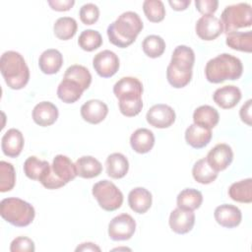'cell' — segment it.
Listing matches in <instances>:
<instances>
[{"mask_svg": "<svg viewBox=\"0 0 252 252\" xmlns=\"http://www.w3.org/2000/svg\"><path fill=\"white\" fill-rule=\"evenodd\" d=\"M144 28L140 16L132 11L122 13L116 21L107 27L109 41L120 48H126L137 38Z\"/></svg>", "mask_w": 252, "mask_h": 252, "instance_id": "6da1fadb", "label": "cell"}, {"mask_svg": "<svg viewBox=\"0 0 252 252\" xmlns=\"http://www.w3.org/2000/svg\"><path fill=\"white\" fill-rule=\"evenodd\" d=\"M195 53L187 45H178L172 52L171 60L166 68V79L175 89L186 87L192 79V68Z\"/></svg>", "mask_w": 252, "mask_h": 252, "instance_id": "7a4b0ae2", "label": "cell"}, {"mask_svg": "<svg viewBox=\"0 0 252 252\" xmlns=\"http://www.w3.org/2000/svg\"><path fill=\"white\" fill-rule=\"evenodd\" d=\"M0 71L5 83L12 90H21L29 83V67L24 57L17 51L9 50L1 55Z\"/></svg>", "mask_w": 252, "mask_h": 252, "instance_id": "3957f363", "label": "cell"}, {"mask_svg": "<svg viewBox=\"0 0 252 252\" xmlns=\"http://www.w3.org/2000/svg\"><path fill=\"white\" fill-rule=\"evenodd\" d=\"M242 72L243 66L240 59L228 53H221L210 59L205 67L206 79L214 84H220L226 80H237L241 77Z\"/></svg>", "mask_w": 252, "mask_h": 252, "instance_id": "277c9868", "label": "cell"}, {"mask_svg": "<svg viewBox=\"0 0 252 252\" xmlns=\"http://www.w3.org/2000/svg\"><path fill=\"white\" fill-rule=\"evenodd\" d=\"M0 215L14 226L24 227L31 224L34 219V208L28 202L16 198H5L0 203Z\"/></svg>", "mask_w": 252, "mask_h": 252, "instance_id": "5b68a950", "label": "cell"}, {"mask_svg": "<svg viewBox=\"0 0 252 252\" xmlns=\"http://www.w3.org/2000/svg\"><path fill=\"white\" fill-rule=\"evenodd\" d=\"M220 22L225 34L239 32L240 29L249 28L252 25V8L248 3H238L224 8L220 16Z\"/></svg>", "mask_w": 252, "mask_h": 252, "instance_id": "8992f818", "label": "cell"}, {"mask_svg": "<svg viewBox=\"0 0 252 252\" xmlns=\"http://www.w3.org/2000/svg\"><path fill=\"white\" fill-rule=\"evenodd\" d=\"M92 193L99 207L107 212H113L119 209L123 203L122 192L113 182L105 179L94 183Z\"/></svg>", "mask_w": 252, "mask_h": 252, "instance_id": "52a82bcc", "label": "cell"}, {"mask_svg": "<svg viewBox=\"0 0 252 252\" xmlns=\"http://www.w3.org/2000/svg\"><path fill=\"white\" fill-rule=\"evenodd\" d=\"M113 94L119 102L142 99L143 85L135 77H123L113 86Z\"/></svg>", "mask_w": 252, "mask_h": 252, "instance_id": "ba28073f", "label": "cell"}, {"mask_svg": "<svg viewBox=\"0 0 252 252\" xmlns=\"http://www.w3.org/2000/svg\"><path fill=\"white\" fill-rule=\"evenodd\" d=\"M136 230V221L128 214L113 218L108 223V236L114 241L130 239Z\"/></svg>", "mask_w": 252, "mask_h": 252, "instance_id": "9c48e42d", "label": "cell"}, {"mask_svg": "<svg viewBox=\"0 0 252 252\" xmlns=\"http://www.w3.org/2000/svg\"><path fill=\"white\" fill-rule=\"evenodd\" d=\"M93 66L98 76L110 78L115 75L119 69V58L111 50H102L94 55Z\"/></svg>", "mask_w": 252, "mask_h": 252, "instance_id": "30bf717a", "label": "cell"}, {"mask_svg": "<svg viewBox=\"0 0 252 252\" xmlns=\"http://www.w3.org/2000/svg\"><path fill=\"white\" fill-rule=\"evenodd\" d=\"M175 111L167 104L158 103L153 105L146 114L148 123L156 128L163 129L171 126L175 121Z\"/></svg>", "mask_w": 252, "mask_h": 252, "instance_id": "8fae6325", "label": "cell"}, {"mask_svg": "<svg viewBox=\"0 0 252 252\" xmlns=\"http://www.w3.org/2000/svg\"><path fill=\"white\" fill-rule=\"evenodd\" d=\"M195 31L201 39L210 41L223 32V27L220 20L214 15L202 16L196 23Z\"/></svg>", "mask_w": 252, "mask_h": 252, "instance_id": "7c38bea8", "label": "cell"}, {"mask_svg": "<svg viewBox=\"0 0 252 252\" xmlns=\"http://www.w3.org/2000/svg\"><path fill=\"white\" fill-rule=\"evenodd\" d=\"M207 161L216 171H221L230 165L233 159V152L227 144L216 145L207 155Z\"/></svg>", "mask_w": 252, "mask_h": 252, "instance_id": "4fadbf2b", "label": "cell"}, {"mask_svg": "<svg viewBox=\"0 0 252 252\" xmlns=\"http://www.w3.org/2000/svg\"><path fill=\"white\" fill-rule=\"evenodd\" d=\"M168 223L173 232L177 234L188 233L194 226L195 214L193 211H187L177 207L170 213Z\"/></svg>", "mask_w": 252, "mask_h": 252, "instance_id": "5bb4252c", "label": "cell"}, {"mask_svg": "<svg viewBox=\"0 0 252 252\" xmlns=\"http://www.w3.org/2000/svg\"><path fill=\"white\" fill-rule=\"evenodd\" d=\"M214 217L220 225L227 228L238 226L242 220V214L239 208L229 204L218 206L215 210Z\"/></svg>", "mask_w": 252, "mask_h": 252, "instance_id": "9a60e30c", "label": "cell"}, {"mask_svg": "<svg viewBox=\"0 0 252 252\" xmlns=\"http://www.w3.org/2000/svg\"><path fill=\"white\" fill-rule=\"evenodd\" d=\"M108 113L106 103L99 99H90L81 106L82 118L91 124H98L103 121Z\"/></svg>", "mask_w": 252, "mask_h": 252, "instance_id": "2e32d148", "label": "cell"}, {"mask_svg": "<svg viewBox=\"0 0 252 252\" xmlns=\"http://www.w3.org/2000/svg\"><path fill=\"white\" fill-rule=\"evenodd\" d=\"M213 99L217 105L223 109H230L237 105L241 99V92L236 86L228 85L219 88L213 94Z\"/></svg>", "mask_w": 252, "mask_h": 252, "instance_id": "e0dca14e", "label": "cell"}, {"mask_svg": "<svg viewBox=\"0 0 252 252\" xmlns=\"http://www.w3.org/2000/svg\"><path fill=\"white\" fill-rule=\"evenodd\" d=\"M24 136L18 129H9L2 137L1 148L3 154L9 158H17L24 148Z\"/></svg>", "mask_w": 252, "mask_h": 252, "instance_id": "ac0fdd59", "label": "cell"}, {"mask_svg": "<svg viewBox=\"0 0 252 252\" xmlns=\"http://www.w3.org/2000/svg\"><path fill=\"white\" fill-rule=\"evenodd\" d=\"M58 108L50 101H41L37 103L32 110L33 121L42 127L50 126L58 118Z\"/></svg>", "mask_w": 252, "mask_h": 252, "instance_id": "d6986e66", "label": "cell"}, {"mask_svg": "<svg viewBox=\"0 0 252 252\" xmlns=\"http://www.w3.org/2000/svg\"><path fill=\"white\" fill-rule=\"evenodd\" d=\"M51 169L54 175L65 182L66 184L77 176V169L75 163L64 155H57L53 158Z\"/></svg>", "mask_w": 252, "mask_h": 252, "instance_id": "ffe728a7", "label": "cell"}, {"mask_svg": "<svg viewBox=\"0 0 252 252\" xmlns=\"http://www.w3.org/2000/svg\"><path fill=\"white\" fill-rule=\"evenodd\" d=\"M152 202L153 197L151 192L144 187H136L129 192V207L137 214H145L151 208Z\"/></svg>", "mask_w": 252, "mask_h": 252, "instance_id": "44dd1931", "label": "cell"}, {"mask_svg": "<svg viewBox=\"0 0 252 252\" xmlns=\"http://www.w3.org/2000/svg\"><path fill=\"white\" fill-rule=\"evenodd\" d=\"M211 129L202 127L197 124H191L185 131L186 143L194 149H202L206 147L212 140Z\"/></svg>", "mask_w": 252, "mask_h": 252, "instance_id": "7402d4cb", "label": "cell"}, {"mask_svg": "<svg viewBox=\"0 0 252 252\" xmlns=\"http://www.w3.org/2000/svg\"><path fill=\"white\" fill-rule=\"evenodd\" d=\"M63 64L61 52L54 48L44 50L38 59V66L42 73L52 75L57 73Z\"/></svg>", "mask_w": 252, "mask_h": 252, "instance_id": "603a6c76", "label": "cell"}, {"mask_svg": "<svg viewBox=\"0 0 252 252\" xmlns=\"http://www.w3.org/2000/svg\"><path fill=\"white\" fill-rule=\"evenodd\" d=\"M130 145L136 153L147 154L155 145L154 133L147 128H139L131 135Z\"/></svg>", "mask_w": 252, "mask_h": 252, "instance_id": "cb8c5ba5", "label": "cell"}, {"mask_svg": "<svg viewBox=\"0 0 252 252\" xmlns=\"http://www.w3.org/2000/svg\"><path fill=\"white\" fill-rule=\"evenodd\" d=\"M106 173L113 179H120L124 177L129 169V162L127 158L121 153H113L109 155L105 161Z\"/></svg>", "mask_w": 252, "mask_h": 252, "instance_id": "d4e9b609", "label": "cell"}, {"mask_svg": "<svg viewBox=\"0 0 252 252\" xmlns=\"http://www.w3.org/2000/svg\"><path fill=\"white\" fill-rule=\"evenodd\" d=\"M77 175L82 178H94L102 171V165L99 160L92 156H83L76 160Z\"/></svg>", "mask_w": 252, "mask_h": 252, "instance_id": "484cf974", "label": "cell"}, {"mask_svg": "<svg viewBox=\"0 0 252 252\" xmlns=\"http://www.w3.org/2000/svg\"><path fill=\"white\" fill-rule=\"evenodd\" d=\"M220 120L219 112L211 105H201L197 107L193 113L194 124L212 129L217 126Z\"/></svg>", "mask_w": 252, "mask_h": 252, "instance_id": "4316f807", "label": "cell"}, {"mask_svg": "<svg viewBox=\"0 0 252 252\" xmlns=\"http://www.w3.org/2000/svg\"><path fill=\"white\" fill-rule=\"evenodd\" d=\"M83 92L78 83L63 78L57 88V96L65 103H74L82 96Z\"/></svg>", "mask_w": 252, "mask_h": 252, "instance_id": "83f0119b", "label": "cell"}, {"mask_svg": "<svg viewBox=\"0 0 252 252\" xmlns=\"http://www.w3.org/2000/svg\"><path fill=\"white\" fill-rule=\"evenodd\" d=\"M203 202L202 193L194 188L183 189L176 199L177 207L187 211H194L200 208Z\"/></svg>", "mask_w": 252, "mask_h": 252, "instance_id": "f1b7e54d", "label": "cell"}, {"mask_svg": "<svg viewBox=\"0 0 252 252\" xmlns=\"http://www.w3.org/2000/svg\"><path fill=\"white\" fill-rule=\"evenodd\" d=\"M229 197L238 203H251L252 202V179L246 178L230 185L228 189Z\"/></svg>", "mask_w": 252, "mask_h": 252, "instance_id": "f546056e", "label": "cell"}, {"mask_svg": "<svg viewBox=\"0 0 252 252\" xmlns=\"http://www.w3.org/2000/svg\"><path fill=\"white\" fill-rule=\"evenodd\" d=\"M225 43L234 50L250 53L252 51V32H236L226 34Z\"/></svg>", "mask_w": 252, "mask_h": 252, "instance_id": "4dcf8cb0", "label": "cell"}, {"mask_svg": "<svg viewBox=\"0 0 252 252\" xmlns=\"http://www.w3.org/2000/svg\"><path fill=\"white\" fill-rule=\"evenodd\" d=\"M192 175L194 179L201 184H210L218 177V171L212 168L208 163L207 158H201L197 160L192 168Z\"/></svg>", "mask_w": 252, "mask_h": 252, "instance_id": "1f68e13d", "label": "cell"}, {"mask_svg": "<svg viewBox=\"0 0 252 252\" xmlns=\"http://www.w3.org/2000/svg\"><path fill=\"white\" fill-rule=\"evenodd\" d=\"M77 29V22L71 17H61L55 21L53 26L55 36L61 40L71 39L76 34Z\"/></svg>", "mask_w": 252, "mask_h": 252, "instance_id": "d6a6232c", "label": "cell"}, {"mask_svg": "<svg viewBox=\"0 0 252 252\" xmlns=\"http://www.w3.org/2000/svg\"><path fill=\"white\" fill-rule=\"evenodd\" d=\"M65 79H70L80 85V87L85 91L89 89L92 83V75L90 71L82 65L74 64L68 67L64 74Z\"/></svg>", "mask_w": 252, "mask_h": 252, "instance_id": "836d02e7", "label": "cell"}, {"mask_svg": "<svg viewBox=\"0 0 252 252\" xmlns=\"http://www.w3.org/2000/svg\"><path fill=\"white\" fill-rule=\"evenodd\" d=\"M49 166L50 164L48 163V161L40 160L36 157L32 156L25 160L23 168L27 177L32 180H39V178Z\"/></svg>", "mask_w": 252, "mask_h": 252, "instance_id": "e575fe53", "label": "cell"}, {"mask_svg": "<svg viewBox=\"0 0 252 252\" xmlns=\"http://www.w3.org/2000/svg\"><path fill=\"white\" fill-rule=\"evenodd\" d=\"M144 53L151 58H158L162 55L165 50V42L163 38L157 34H151L144 38L142 43Z\"/></svg>", "mask_w": 252, "mask_h": 252, "instance_id": "d590c367", "label": "cell"}, {"mask_svg": "<svg viewBox=\"0 0 252 252\" xmlns=\"http://www.w3.org/2000/svg\"><path fill=\"white\" fill-rule=\"evenodd\" d=\"M78 44L83 50L91 52L100 47L102 44V37L97 31L85 30L79 35Z\"/></svg>", "mask_w": 252, "mask_h": 252, "instance_id": "8d00e7d4", "label": "cell"}, {"mask_svg": "<svg viewBox=\"0 0 252 252\" xmlns=\"http://www.w3.org/2000/svg\"><path fill=\"white\" fill-rule=\"evenodd\" d=\"M143 10L147 19L152 23H159L164 19L165 8L160 0L144 1Z\"/></svg>", "mask_w": 252, "mask_h": 252, "instance_id": "74e56055", "label": "cell"}, {"mask_svg": "<svg viewBox=\"0 0 252 252\" xmlns=\"http://www.w3.org/2000/svg\"><path fill=\"white\" fill-rule=\"evenodd\" d=\"M16 182V172L12 163L5 160L0 161V191H11Z\"/></svg>", "mask_w": 252, "mask_h": 252, "instance_id": "f35d334b", "label": "cell"}, {"mask_svg": "<svg viewBox=\"0 0 252 252\" xmlns=\"http://www.w3.org/2000/svg\"><path fill=\"white\" fill-rule=\"evenodd\" d=\"M79 16L83 24L93 25L96 23L99 18L98 7L93 3H87L81 7Z\"/></svg>", "mask_w": 252, "mask_h": 252, "instance_id": "ab89813d", "label": "cell"}, {"mask_svg": "<svg viewBox=\"0 0 252 252\" xmlns=\"http://www.w3.org/2000/svg\"><path fill=\"white\" fill-rule=\"evenodd\" d=\"M34 249V242L27 236L16 237L10 245L11 252H32Z\"/></svg>", "mask_w": 252, "mask_h": 252, "instance_id": "60d3db41", "label": "cell"}, {"mask_svg": "<svg viewBox=\"0 0 252 252\" xmlns=\"http://www.w3.org/2000/svg\"><path fill=\"white\" fill-rule=\"evenodd\" d=\"M120 112L127 117H133L138 115L143 108L142 99L136 101H126V102H118Z\"/></svg>", "mask_w": 252, "mask_h": 252, "instance_id": "b9f144b4", "label": "cell"}, {"mask_svg": "<svg viewBox=\"0 0 252 252\" xmlns=\"http://www.w3.org/2000/svg\"><path fill=\"white\" fill-rule=\"evenodd\" d=\"M196 9L203 16L213 15L219 6V1L217 0H196L195 1Z\"/></svg>", "mask_w": 252, "mask_h": 252, "instance_id": "7bdbcfd3", "label": "cell"}, {"mask_svg": "<svg viewBox=\"0 0 252 252\" xmlns=\"http://www.w3.org/2000/svg\"><path fill=\"white\" fill-rule=\"evenodd\" d=\"M48 5L52 10L63 12L69 11L75 4L74 0H48Z\"/></svg>", "mask_w": 252, "mask_h": 252, "instance_id": "ee69618b", "label": "cell"}, {"mask_svg": "<svg viewBox=\"0 0 252 252\" xmlns=\"http://www.w3.org/2000/svg\"><path fill=\"white\" fill-rule=\"evenodd\" d=\"M251 102H252V100L248 99L241 106L240 111H239V115H240L242 122H244L248 126H251Z\"/></svg>", "mask_w": 252, "mask_h": 252, "instance_id": "f6af8a7d", "label": "cell"}, {"mask_svg": "<svg viewBox=\"0 0 252 252\" xmlns=\"http://www.w3.org/2000/svg\"><path fill=\"white\" fill-rule=\"evenodd\" d=\"M190 0H169L168 4L171 6V8L175 11H183L187 9V7L190 5Z\"/></svg>", "mask_w": 252, "mask_h": 252, "instance_id": "bcb514c9", "label": "cell"}, {"mask_svg": "<svg viewBox=\"0 0 252 252\" xmlns=\"http://www.w3.org/2000/svg\"><path fill=\"white\" fill-rule=\"evenodd\" d=\"M76 251H100V248L93 242H85L79 245Z\"/></svg>", "mask_w": 252, "mask_h": 252, "instance_id": "7dc6e473", "label": "cell"}]
</instances>
